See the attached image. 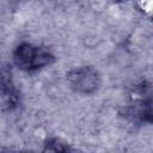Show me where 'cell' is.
Here are the masks:
<instances>
[{"label":"cell","instance_id":"cell-1","mask_svg":"<svg viewBox=\"0 0 153 153\" xmlns=\"http://www.w3.org/2000/svg\"><path fill=\"white\" fill-rule=\"evenodd\" d=\"M13 60L17 67L23 71L31 72L53 63L54 55L43 47L22 43L16 48L13 53Z\"/></svg>","mask_w":153,"mask_h":153},{"label":"cell","instance_id":"cell-2","mask_svg":"<svg viewBox=\"0 0 153 153\" xmlns=\"http://www.w3.org/2000/svg\"><path fill=\"white\" fill-rule=\"evenodd\" d=\"M67 81L75 92L88 94L98 90L100 75L94 68L85 66L71 71L67 75Z\"/></svg>","mask_w":153,"mask_h":153},{"label":"cell","instance_id":"cell-3","mask_svg":"<svg viewBox=\"0 0 153 153\" xmlns=\"http://www.w3.org/2000/svg\"><path fill=\"white\" fill-rule=\"evenodd\" d=\"M44 149L45 151H53V152H67L71 148L61 139H59V137H51V139H48L45 141Z\"/></svg>","mask_w":153,"mask_h":153},{"label":"cell","instance_id":"cell-4","mask_svg":"<svg viewBox=\"0 0 153 153\" xmlns=\"http://www.w3.org/2000/svg\"><path fill=\"white\" fill-rule=\"evenodd\" d=\"M111 1H115V2H118V1H124V0H111Z\"/></svg>","mask_w":153,"mask_h":153}]
</instances>
